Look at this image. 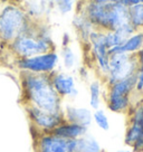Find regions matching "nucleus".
I'll use <instances>...</instances> for the list:
<instances>
[{
  "label": "nucleus",
  "instance_id": "ddd939ff",
  "mask_svg": "<svg viewBox=\"0 0 143 152\" xmlns=\"http://www.w3.org/2000/svg\"><path fill=\"white\" fill-rule=\"evenodd\" d=\"M63 116H64V121L78 124L86 129H90L93 124V110L87 106L64 103Z\"/></svg>",
  "mask_w": 143,
  "mask_h": 152
},
{
  "label": "nucleus",
  "instance_id": "2eb2a0df",
  "mask_svg": "<svg viewBox=\"0 0 143 152\" xmlns=\"http://www.w3.org/2000/svg\"><path fill=\"white\" fill-rule=\"evenodd\" d=\"M88 107L97 110L102 107L104 103V95H105V84L98 77L92 78L88 81Z\"/></svg>",
  "mask_w": 143,
  "mask_h": 152
},
{
  "label": "nucleus",
  "instance_id": "393cba45",
  "mask_svg": "<svg viewBox=\"0 0 143 152\" xmlns=\"http://www.w3.org/2000/svg\"><path fill=\"white\" fill-rule=\"evenodd\" d=\"M93 123L96 125L103 132H107L111 129V122L109 119V115L106 114L105 110L102 107L93 111Z\"/></svg>",
  "mask_w": 143,
  "mask_h": 152
},
{
  "label": "nucleus",
  "instance_id": "f8f14e48",
  "mask_svg": "<svg viewBox=\"0 0 143 152\" xmlns=\"http://www.w3.org/2000/svg\"><path fill=\"white\" fill-rule=\"evenodd\" d=\"M50 82L53 87L62 97L63 101L75 100L80 94L76 76L72 74L71 72L57 69L50 75Z\"/></svg>",
  "mask_w": 143,
  "mask_h": 152
},
{
  "label": "nucleus",
  "instance_id": "1a4fd4ad",
  "mask_svg": "<svg viewBox=\"0 0 143 152\" xmlns=\"http://www.w3.org/2000/svg\"><path fill=\"white\" fill-rule=\"evenodd\" d=\"M30 128L35 133H50L64 121L63 112H49L33 105H24Z\"/></svg>",
  "mask_w": 143,
  "mask_h": 152
},
{
  "label": "nucleus",
  "instance_id": "4468645a",
  "mask_svg": "<svg viewBox=\"0 0 143 152\" xmlns=\"http://www.w3.org/2000/svg\"><path fill=\"white\" fill-rule=\"evenodd\" d=\"M72 27H73L77 40L86 48L92 33L95 30L90 19L81 11H75V14L72 18Z\"/></svg>",
  "mask_w": 143,
  "mask_h": 152
},
{
  "label": "nucleus",
  "instance_id": "20e7f679",
  "mask_svg": "<svg viewBox=\"0 0 143 152\" xmlns=\"http://www.w3.org/2000/svg\"><path fill=\"white\" fill-rule=\"evenodd\" d=\"M23 5L2 4L0 7V43L5 47L11 44L33 25Z\"/></svg>",
  "mask_w": 143,
  "mask_h": 152
},
{
  "label": "nucleus",
  "instance_id": "9b49d317",
  "mask_svg": "<svg viewBox=\"0 0 143 152\" xmlns=\"http://www.w3.org/2000/svg\"><path fill=\"white\" fill-rule=\"evenodd\" d=\"M34 151L35 152H80V139L67 140L55 133H35Z\"/></svg>",
  "mask_w": 143,
  "mask_h": 152
},
{
  "label": "nucleus",
  "instance_id": "aec40b11",
  "mask_svg": "<svg viewBox=\"0 0 143 152\" xmlns=\"http://www.w3.org/2000/svg\"><path fill=\"white\" fill-rule=\"evenodd\" d=\"M58 55H59V62H61V65L64 68V71L71 72L77 67L78 56H77L75 49L72 47V45L59 48Z\"/></svg>",
  "mask_w": 143,
  "mask_h": 152
},
{
  "label": "nucleus",
  "instance_id": "7ed1b4c3",
  "mask_svg": "<svg viewBox=\"0 0 143 152\" xmlns=\"http://www.w3.org/2000/svg\"><path fill=\"white\" fill-rule=\"evenodd\" d=\"M76 11H81L90 19L94 28L102 31H110L122 27L129 23L128 8L120 5L119 2L111 4H97L88 1L80 4Z\"/></svg>",
  "mask_w": 143,
  "mask_h": 152
},
{
  "label": "nucleus",
  "instance_id": "f03ea898",
  "mask_svg": "<svg viewBox=\"0 0 143 152\" xmlns=\"http://www.w3.org/2000/svg\"><path fill=\"white\" fill-rule=\"evenodd\" d=\"M7 55L11 59L26 58L57 49L52 26L47 20L34 21L30 28L17 37L7 47Z\"/></svg>",
  "mask_w": 143,
  "mask_h": 152
},
{
  "label": "nucleus",
  "instance_id": "7c9ffc66",
  "mask_svg": "<svg viewBox=\"0 0 143 152\" xmlns=\"http://www.w3.org/2000/svg\"><path fill=\"white\" fill-rule=\"evenodd\" d=\"M6 55H7V49H6V47L2 44L0 43V63L4 61Z\"/></svg>",
  "mask_w": 143,
  "mask_h": 152
},
{
  "label": "nucleus",
  "instance_id": "6e6552de",
  "mask_svg": "<svg viewBox=\"0 0 143 152\" xmlns=\"http://www.w3.org/2000/svg\"><path fill=\"white\" fill-rule=\"evenodd\" d=\"M126 116L124 144L133 152H143V100L136 102Z\"/></svg>",
  "mask_w": 143,
  "mask_h": 152
},
{
  "label": "nucleus",
  "instance_id": "f3484780",
  "mask_svg": "<svg viewBox=\"0 0 143 152\" xmlns=\"http://www.w3.org/2000/svg\"><path fill=\"white\" fill-rule=\"evenodd\" d=\"M53 133H55L56 135L63 139H67V140H78L88 133V129L81 126L78 124L63 121L62 123L53 131Z\"/></svg>",
  "mask_w": 143,
  "mask_h": 152
},
{
  "label": "nucleus",
  "instance_id": "b1692460",
  "mask_svg": "<svg viewBox=\"0 0 143 152\" xmlns=\"http://www.w3.org/2000/svg\"><path fill=\"white\" fill-rule=\"evenodd\" d=\"M80 0H54V11L61 16H68L75 12Z\"/></svg>",
  "mask_w": 143,
  "mask_h": 152
},
{
  "label": "nucleus",
  "instance_id": "72a5a7b5",
  "mask_svg": "<svg viewBox=\"0 0 143 152\" xmlns=\"http://www.w3.org/2000/svg\"><path fill=\"white\" fill-rule=\"evenodd\" d=\"M88 1H91V0H80V4H86Z\"/></svg>",
  "mask_w": 143,
  "mask_h": 152
},
{
  "label": "nucleus",
  "instance_id": "0eeeda50",
  "mask_svg": "<svg viewBox=\"0 0 143 152\" xmlns=\"http://www.w3.org/2000/svg\"><path fill=\"white\" fill-rule=\"evenodd\" d=\"M11 63L12 67L18 73H30L39 75H52L61 65L57 49L26 58L11 59Z\"/></svg>",
  "mask_w": 143,
  "mask_h": 152
},
{
  "label": "nucleus",
  "instance_id": "a878e982",
  "mask_svg": "<svg viewBox=\"0 0 143 152\" xmlns=\"http://www.w3.org/2000/svg\"><path fill=\"white\" fill-rule=\"evenodd\" d=\"M91 67L88 65H82L78 67L77 69V76L81 78L82 81H90V77H91Z\"/></svg>",
  "mask_w": 143,
  "mask_h": 152
},
{
  "label": "nucleus",
  "instance_id": "39448f33",
  "mask_svg": "<svg viewBox=\"0 0 143 152\" xmlns=\"http://www.w3.org/2000/svg\"><path fill=\"white\" fill-rule=\"evenodd\" d=\"M136 102L134 76L105 85L104 104L112 113L126 115Z\"/></svg>",
  "mask_w": 143,
  "mask_h": 152
},
{
  "label": "nucleus",
  "instance_id": "cd10ccee",
  "mask_svg": "<svg viewBox=\"0 0 143 152\" xmlns=\"http://www.w3.org/2000/svg\"><path fill=\"white\" fill-rule=\"evenodd\" d=\"M115 2H119L120 5H122L123 7H125V8L129 9L130 7H132L133 5L138 4L139 0H116Z\"/></svg>",
  "mask_w": 143,
  "mask_h": 152
},
{
  "label": "nucleus",
  "instance_id": "423d86ee",
  "mask_svg": "<svg viewBox=\"0 0 143 152\" xmlns=\"http://www.w3.org/2000/svg\"><path fill=\"white\" fill-rule=\"evenodd\" d=\"M88 58V66L94 71L96 77L103 80L109 71L110 64V48L105 40V33L95 29L92 33L86 46Z\"/></svg>",
  "mask_w": 143,
  "mask_h": 152
},
{
  "label": "nucleus",
  "instance_id": "c756f323",
  "mask_svg": "<svg viewBox=\"0 0 143 152\" xmlns=\"http://www.w3.org/2000/svg\"><path fill=\"white\" fill-rule=\"evenodd\" d=\"M27 0H0L1 4H16V5H23Z\"/></svg>",
  "mask_w": 143,
  "mask_h": 152
},
{
  "label": "nucleus",
  "instance_id": "2f4dec72",
  "mask_svg": "<svg viewBox=\"0 0 143 152\" xmlns=\"http://www.w3.org/2000/svg\"><path fill=\"white\" fill-rule=\"evenodd\" d=\"M103 152H133L130 148H123V149H116V150H104Z\"/></svg>",
  "mask_w": 143,
  "mask_h": 152
},
{
  "label": "nucleus",
  "instance_id": "a211bd4d",
  "mask_svg": "<svg viewBox=\"0 0 143 152\" xmlns=\"http://www.w3.org/2000/svg\"><path fill=\"white\" fill-rule=\"evenodd\" d=\"M135 30L133 27L128 23V24L123 25L122 27L115 29V30H110V31H104L105 33V40L110 49L115 48L120 46L123 43L126 38L129 37L131 34H133Z\"/></svg>",
  "mask_w": 143,
  "mask_h": 152
},
{
  "label": "nucleus",
  "instance_id": "473e14b6",
  "mask_svg": "<svg viewBox=\"0 0 143 152\" xmlns=\"http://www.w3.org/2000/svg\"><path fill=\"white\" fill-rule=\"evenodd\" d=\"M91 1H94L97 4H111V2H115L116 0H91Z\"/></svg>",
  "mask_w": 143,
  "mask_h": 152
},
{
  "label": "nucleus",
  "instance_id": "bb28decb",
  "mask_svg": "<svg viewBox=\"0 0 143 152\" xmlns=\"http://www.w3.org/2000/svg\"><path fill=\"white\" fill-rule=\"evenodd\" d=\"M72 45V36L69 33H64L61 38V47Z\"/></svg>",
  "mask_w": 143,
  "mask_h": 152
},
{
  "label": "nucleus",
  "instance_id": "4be33fe9",
  "mask_svg": "<svg viewBox=\"0 0 143 152\" xmlns=\"http://www.w3.org/2000/svg\"><path fill=\"white\" fill-rule=\"evenodd\" d=\"M129 24L134 30H143V4L139 1L128 9Z\"/></svg>",
  "mask_w": 143,
  "mask_h": 152
},
{
  "label": "nucleus",
  "instance_id": "c85d7f7f",
  "mask_svg": "<svg viewBox=\"0 0 143 152\" xmlns=\"http://www.w3.org/2000/svg\"><path fill=\"white\" fill-rule=\"evenodd\" d=\"M40 2L45 6V8L47 9V11L52 15L54 11V0H40Z\"/></svg>",
  "mask_w": 143,
  "mask_h": 152
},
{
  "label": "nucleus",
  "instance_id": "412c9836",
  "mask_svg": "<svg viewBox=\"0 0 143 152\" xmlns=\"http://www.w3.org/2000/svg\"><path fill=\"white\" fill-rule=\"evenodd\" d=\"M136 71H135V96L139 101L143 100V48L135 54Z\"/></svg>",
  "mask_w": 143,
  "mask_h": 152
},
{
  "label": "nucleus",
  "instance_id": "9d476101",
  "mask_svg": "<svg viewBox=\"0 0 143 152\" xmlns=\"http://www.w3.org/2000/svg\"><path fill=\"white\" fill-rule=\"evenodd\" d=\"M136 59L135 55H129L123 53L112 54L109 64V71L102 80L105 85H110L115 82L123 81L135 75Z\"/></svg>",
  "mask_w": 143,
  "mask_h": 152
},
{
  "label": "nucleus",
  "instance_id": "5701e85b",
  "mask_svg": "<svg viewBox=\"0 0 143 152\" xmlns=\"http://www.w3.org/2000/svg\"><path fill=\"white\" fill-rule=\"evenodd\" d=\"M104 149L101 145L96 137L90 133L80 139V152H103Z\"/></svg>",
  "mask_w": 143,
  "mask_h": 152
},
{
  "label": "nucleus",
  "instance_id": "f257e3e1",
  "mask_svg": "<svg viewBox=\"0 0 143 152\" xmlns=\"http://www.w3.org/2000/svg\"><path fill=\"white\" fill-rule=\"evenodd\" d=\"M23 105H33L49 112H63L64 101L50 82V75L19 73Z\"/></svg>",
  "mask_w": 143,
  "mask_h": 152
},
{
  "label": "nucleus",
  "instance_id": "dca6fc26",
  "mask_svg": "<svg viewBox=\"0 0 143 152\" xmlns=\"http://www.w3.org/2000/svg\"><path fill=\"white\" fill-rule=\"evenodd\" d=\"M142 48H143V30H135L120 46L110 49V54L112 55V54L123 53V54H129V55H135Z\"/></svg>",
  "mask_w": 143,
  "mask_h": 152
},
{
  "label": "nucleus",
  "instance_id": "6ab92c4d",
  "mask_svg": "<svg viewBox=\"0 0 143 152\" xmlns=\"http://www.w3.org/2000/svg\"><path fill=\"white\" fill-rule=\"evenodd\" d=\"M26 14L33 21H42L47 20L50 14L45 8V6L40 2V0H27L23 4Z\"/></svg>",
  "mask_w": 143,
  "mask_h": 152
}]
</instances>
